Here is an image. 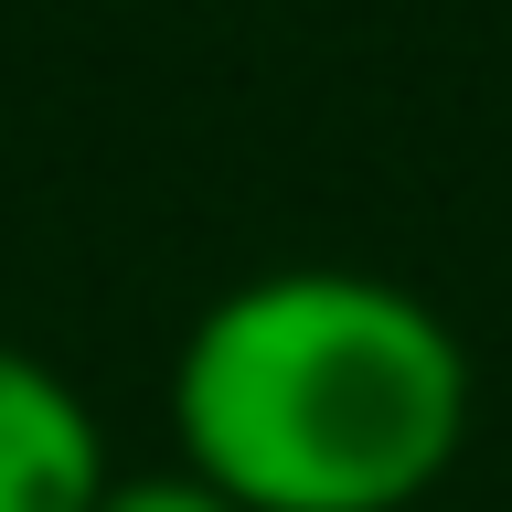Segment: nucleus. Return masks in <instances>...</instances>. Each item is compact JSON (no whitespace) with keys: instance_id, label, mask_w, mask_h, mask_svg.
<instances>
[{"instance_id":"7ed1b4c3","label":"nucleus","mask_w":512,"mask_h":512,"mask_svg":"<svg viewBox=\"0 0 512 512\" xmlns=\"http://www.w3.org/2000/svg\"><path fill=\"white\" fill-rule=\"evenodd\" d=\"M96 512H235L224 491H203L192 470H118Z\"/></svg>"},{"instance_id":"f03ea898","label":"nucleus","mask_w":512,"mask_h":512,"mask_svg":"<svg viewBox=\"0 0 512 512\" xmlns=\"http://www.w3.org/2000/svg\"><path fill=\"white\" fill-rule=\"evenodd\" d=\"M118 480V448L96 427L86 384L54 352L0 331V512H96Z\"/></svg>"},{"instance_id":"f257e3e1","label":"nucleus","mask_w":512,"mask_h":512,"mask_svg":"<svg viewBox=\"0 0 512 512\" xmlns=\"http://www.w3.org/2000/svg\"><path fill=\"white\" fill-rule=\"evenodd\" d=\"M160 406L171 470L235 512H416L470 448L480 374L427 288L288 256L182 320Z\"/></svg>"}]
</instances>
